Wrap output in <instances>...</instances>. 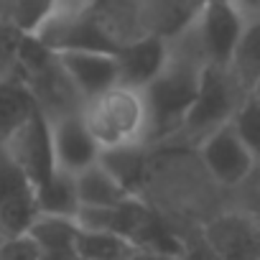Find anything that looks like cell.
Returning <instances> with one entry per match:
<instances>
[{
    "instance_id": "cell-6",
    "label": "cell",
    "mask_w": 260,
    "mask_h": 260,
    "mask_svg": "<svg viewBox=\"0 0 260 260\" xmlns=\"http://www.w3.org/2000/svg\"><path fill=\"white\" fill-rule=\"evenodd\" d=\"M217 260H260V222L227 207L199 227Z\"/></svg>"
},
{
    "instance_id": "cell-27",
    "label": "cell",
    "mask_w": 260,
    "mask_h": 260,
    "mask_svg": "<svg viewBox=\"0 0 260 260\" xmlns=\"http://www.w3.org/2000/svg\"><path fill=\"white\" fill-rule=\"evenodd\" d=\"M174 260H217V257L209 250V245L204 242L202 232L189 230V232H181V250Z\"/></svg>"
},
{
    "instance_id": "cell-4",
    "label": "cell",
    "mask_w": 260,
    "mask_h": 260,
    "mask_svg": "<svg viewBox=\"0 0 260 260\" xmlns=\"http://www.w3.org/2000/svg\"><path fill=\"white\" fill-rule=\"evenodd\" d=\"M79 117L100 153L127 146H148L151 117L146 94L138 87H127L120 82L107 87L82 105Z\"/></svg>"
},
{
    "instance_id": "cell-17",
    "label": "cell",
    "mask_w": 260,
    "mask_h": 260,
    "mask_svg": "<svg viewBox=\"0 0 260 260\" xmlns=\"http://www.w3.org/2000/svg\"><path fill=\"white\" fill-rule=\"evenodd\" d=\"M77 181V199L79 207H120L130 199H138L133 194H127L102 166L100 161L82 169L79 174H74Z\"/></svg>"
},
{
    "instance_id": "cell-14",
    "label": "cell",
    "mask_w": 260,
    "mask_h": 260,
    "mask_svg": "<svg viewBox=\"0 0 260 260\" xmlns=\"http://www.w3.org/2000/svg\"><path fill=\"white\" fill-rule=\"evenodd\" d=\"M148 156L151 146H127V148H115V151H102L100 153V166L127 191L141 199L146 169H148Z\"/></svg>"
},
{
    "instance_id": "cell-11",
    "label": "cell",
    "mask_w": 260,
    "mask_h": 260,
    "mask_svg": "<svg viewBox=\"0 0 260 260\" xmlns=\"http://www.w3.org/2000/svg\"><path fill=\"white\" fill-rule=\"evenodd\" d=\"M56 56L84 102L117 84L115 51H56Z\"/></svg>"
},
{
    "instance_id": "cell-1",
    "label": "cell",
    "mask_w": 260,
    "mask_h": 260,
    "mask_svg": "<svg viewBox=\"0 0 260 260\" xmlns=\"http://www.w3.org/2000/svg\"><path fill=\"white\" fill-rule=\"evenodd\" d=\"M141 199L179 235L230 207V194L212 181L197 151L176 143L151 146Z\"/></svg>"
},
{
    "instance_id": "cell-19",
    "label": "cell",
    "mask_w": 260,
    "mask_h": 260,
    "mask_svg": "<svg viewBox=\"0 0 260 260\" xmlns=\"http://www.w3.org/2000/svg\"><path fill=\"white\" fill-rule=\"evenodd\" d=\"M74 252L79 260H127L133 255V245L117 235L107 232H77Z\"/></svg>"
},
{
    "instance_id": "cell-21",
    "label": "cell",
    "mask_w": 260,
    "mask_h": 260,
    "mask_svg": "<svg viewBox=\"0 0 260 260\" xmlns=\"http://www.w3.org/2000/svg\"><path fill=\"white\" fill-rule=\"evenodd\" d=\"M77 232H79V227H77L74 219L44 217V214H39L36 222L28 230V235L36 240V245L41 250H72Z\"/></svg>"
},
{
    "instance_id": "cell-24",
    "label": "cell",
    "mask_w": 260,
    "mask_h": 260,
    "mask_svg": "<svg viewBox=\"0 0 260 260\" xmlns=\"http://www.w3.org/2000/svg\"><path fill=\"white\" fill-rule=\"evenodd\" d=\"M26 31L0 18V79L18 77V54L23 46Z\"/></svg>"
},
{
    "instance_id": "cell-18",
    "label": "cell",
    "mask_w": 260,
    "mask_h": 260,
    "mask_svg": "<svg viewBox=\"0 0 260 260\" xmlns=\"http://www.w3.org/2000/svg\"><path fill=\"white\" fill-rule=\"evenodd\" d=\"M36 209L44 217L74 219L77 212H79L74 174H67L61 169H54V174L41 186H36Z\"/></svg>"
},
{
    "instance_id": "cell-23",
    "label": "cell",
    "mask_w": 260,
    "mask_h": 260,
    "mask_svg": "<svg viewBox=\"0 0 260 260\" xmlns=\"http://www.w3.org/2000/svg\"><path fill=\"white\" fill-rule=\"evenodd\" d=\"M51 0H0V18L31 34L46 16Z\"/></svg>"
},
{
    "instance_id": "cell-5",
    "label": "cell",
    "mask_w": 260,
    "mask_h": 260,
    "mask_svg": "<svg viewBox=\"0 0 260 260\" xmlns=\"http://www.w3.org/2000/svg\"><path fill=\"white\" fill-rule=\"evenodd\" d=\"M245 94L247 92L235 82V77L227 72V67L207 64L202 72V79H199L197 97L184 117L179 136L171 143L197 148L209 133H214V130H219L222 125H227L232 120V115L240 107V102L245 100Z\"/></svg>"
},
{
    "instance_id": "cell-30",
    "label": "cell",
    "mask_w": 260,
    "mask_h": 260,
    "mask_svg": "<svg viewBox=\"0 0 260 260\" xmlns=\"http://www.w3.org/2000/svg\"><path fill=\"white\" fill-rule=\"evenodd\" d=\"M127 260H174L169 255H156V252H143V250H133V255H130Z\"/></svg>"
},
{
    "instance_id": "cell-7",
    "label": "cell",
    "mask_w": 260,
    "mask_h": 260,
    "mask_svg": "<svg viewBox=\"0 0 260 260\" xmlns=\"http://www.w3.org/2000/svg\"><path fill=\"white\" fill-rule=\"evenodd\" d=\"M194 151L204 171L212 176V181L227 194L237 189L255 166V156L242 146V141L235 136L230 122L214 130V133H209Z\"/></svg>"
},
{
    "instance_id": "cell-16",
    "label": "cell",
    "mask_w": 260,
    "mask_h": 260,
    "mask_svg": "<svg viewBox=\"0 0 260 260\" xmlns=\"http://www.w3.org/2000/svg\"><path fill=\"white\" fill-rule=\"evenodd\" d=\"M227 72L245 92H250L252 84L260 79V16L242 23V31L227 61Z\"/></svg>"
},
{
    "instance_id": "cell-22",
    "label": "cell",
    "mask_w": 260,
    "mask_h": 260,
    "mask_svg": "<svg viewBox=\"0 0 260 260\" xmlns=\"http://www.w3.org/2000/svg\"><path fill=\"white\" fill-rule=\"evenodd\" d=\"M230 127L242 141V146L255 156V161H260V100L245 94V100L240 102V107L230 120Z\"/></svg>"
},
{
    "instance_id": "cell-29",
    "label": "cell",
    "mask_w": 260,
    "mask_h": 260,
    "mask_svg": "<svg viewBox=\"0 0 260 260\" xmlns=\"http://www.w3.org/2000/svg\"><path fill=\"white\" fill-rule=\"evenodd\" d=\"M41 260H79V257L72 247V250H41Z\"/></svg>"
},
{
    "instance_id": "cell-26",
    "label": "cell",
    "mask_w": 260,
    "mask_h": 260,
    "mask_svg": "<svg viewBox=\"0 0 260 260\" xmlns=\"http://www.w3.org/2000/svg\"><path fill=\"white\" fill-rule=\"evenodd\" d=\"M0 260H41V247L31 235L0 240Z\"/></svg>"
},
{
    "instance_id": "cell-9",
    "label": "cell",
    "mask_w": 260,
    "mask_h": 260,
    "mask_svg": "<svg viewBox=\"0 0 260 260\" xmlns=\"http://www.w3.org/2000/svg\"><path fill=\"white\" fill-rule=\"evenodd\" d=\"M245 18L227 3V0H204V6L191 23V31L202 46L207 64L227 67L230 54L237 44Z\"/></svg>"
},
{
    "instance_id": "cell-13",
    "label": "cell",
    "mask_w": 260,
    "mask_h": 260,
    "mask_svg": "<svg viewBox=\"0 0 260 260\" xmlns=\"http://www.w3.org/2000/svg\"><path fill=\"white\" fill-rule=\"evenodd\" d=\"M166 56H169V46L161 39H141L127 46H120L115 51L117 82L143 89L166 67Z\"/></svg>"
},
{
    "instance_id": "cell-3",
    "label": "cell",
    "mask_w": 260,
    "mask_h": 260,
    "mask_svg": "<svg viewBox=\"0 0 260 260\" xmlns=\"http://www.w3.org/2000/svg\"><path fill=\"white\" fill-rule=\"evenodd\" d=\"M204 0H97L92 21L112 51L141 39L171 41L186 31Z\"/></svg>"
},
{
    "instance_id": "cell-15",
    "label": "cell",
    "mask_w": 260,
    "mask_h": 260,
    "mask_svg": "<svg viewBox=\"0 0 260 260\" xmlns=\"http://www.w3.org/2000/svg\"><path fill=\"white\" fill-rule=\"evenodd\" d=\"M36 115V102L21 77L0 79V146Z\"/></svg>"
},
{
    "instance_id": "cell-12",
    "label": "cell",
    "mask_w": 260,
    "mask_h": 260,
    "mask_svg": "<svg viewBox=\"0 0 260 260\" xmlns=\"http://www.w3.org/2000/svg\"><path fill=\"white\" fill-rule=\"evenodd\" d=\"M49 138H51L54 166L67 174H79L82 169L97 164L100 158V148L87 133L79 115L49 122Z\"/></svg>"
},
{
    "instance_id": "cell-25",
    "label": "cell",
    "mask_w": 260,
    "mask_h": 260,
    "mask_svg": "<svg viewBox=\"0 0 260 260\" xmlns=\"http://www.w3.org/2000/svg\"><path fill=\"white\" fill-rule=\"evenodd\" d=\"M230 207L250 214L255 222H260V161H255L247 179L230 191Z\"/></svg>"
},
{
    "instance_id": "cell-28",
    "label": "cell",
    "mask_w": 260,
    "mask_h": 260,
    "mask_svg": "<svg viewBox=\"0 0 260 260\" xmlns=\"http://www.w3.org/2000/svg\"><path fill=\"white\" fill-rule=\"evenodd\" d=\"M227 3H230L245 21L260 16V0H227Z\"/></svg>"
},
{
    "instance_id": "cell-10",
    "label": "cell",
    "mask_w": 260,
    "mask_h": 260,
    "mask_svg": "<svg viewBox=\"0 0 260 260\" xmlns=\"http://www.w3.org/2000/svg\"><path fill=\"white\" fill-rule=\"evenodd\" d=\"M36 217V189L0 151V240L28 235Z\"/></svg>"
},
{
    "instance_id": "cell-20",
    "label": "cell",
    "mask_w": 260,
    "mask_h": 260,
    "mask_svg": "<svg viewBox=\"0 0 260 260\" xmlns=\"http://www.w3.org/2000/svg\"><path fill=\"white\" fill-rule=\"evenodd\" d=\"M97 0H51L46 16L41 18V23L31 31L39 41H49L54 34H59L61 28L72 26L74 21L84 18Z\"/></svg>"
},
{
    "instance_id": "cell-2",
    "label": "cell",
    "mask_w": 260,
    "mask_h": 260,
    "mask_svg": "<svg viewBox=\"0 0 260 260\" xmlns=\"http://www.w3.org/2000/svg\"><path fill=\"white\" fill-rule=\"evenodd\" d=\"M169 56L166 67L158 72V77L143 87L148 117H151V138L148 146H164L171 143L184 125V117L197 97L202 72L207 67V59L202 54V46L191 31H181L176 39L166 41Z\"/></svg>"
},
{
    "instance_id": "cell-8",
    "label": "cell",
    "mask_w": 260,
    "mask_h": 260,
    "mask_svg": "<svg viewBox=\"0 0 260 260\" xmlns=\"http://www.w3.org/2000/svg\"><path fill=\"white\" fill-rule=\"evenodd\" d=\"M8 156V161L31 181V186H41L51 174H54V153H51V138H49V122L39 115H36L23 125L18 127L16 133L0 146Z\"/></svg>"
},
{
    "instance_id": "cell-31",
    "label": "cell",
    "mask_w": 260,
    "mask_h": 260,
    "mask_svg": "<svg viewBox=\"0 0 260 260\" xmlns=\"http://www.w3.org/2000/svg\"><path fill=\"white\" fill-rule=\"evenodd\" d=\"M247 94H252V97H255V100H260V79H257V82H255V84H252V89H250V92H247Z\"/></svg>"
}]
</instances>
